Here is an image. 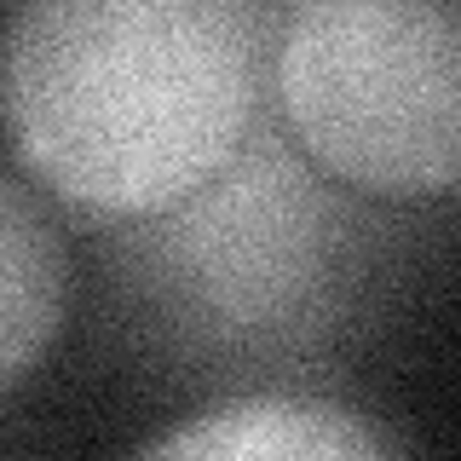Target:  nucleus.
Instances as JSON below:
<instances>
[{
    "instance_id": "nucleus-1",
    "label": "nucleus",
    "mask_w": 461,
    "mask_h": 461,
    "mask_svg": "<svg viewBox=\"0 0 461 461\" xmlns=\"http://www.w3.org/2000/svg\"><path fill=\"white\" fill-rule=\"evenodd\" d=\"M277 12L254 0H23L0 18V133L98 220H162L249 150Z\"/></svg>"
},
{
    "instance_id": "nucleus-4",
    "label": "nucleus",
    "mask_w": 461,
    "mask_h": 461,
    "mask_svg": "<svg viewBox=\"0 0 461 461\" xmlns=\"http://www.w3.org/2000/svg\"><path fill=\"white\" fill-rule=\"evenodd\" d=\"M69 306V254L58 220L12 167H0V393L52 346Z\"/></svg>"
},
{
    "instance_id": "nucleus-3",
    "label": "nucleus",
    "mask_w": 461,
    "mask_h": 461,
    "mask_svg": "<svg viewBox=\"0 0 461 461\" xmlns=\"http://www.w3.org/2000/svg\"><path fill=\"white\" fill-rule=\"evenodd\" d=\"M139 461H403L364 410L323 393H242L167 427Z\"/></svg>"
},
{
    "instance_id": "nucleus-2",
    "label": "nucleus",
    "mask_w": 461,
    "mask_h": 461,
    "mask_svg": "<svg viewBox=\"0 0 461 461\" xmlns=\"http://www.w3.org/2000/svg\"><path fill=\"white\" fill-rule=\"evenodd\" d=\"M288 139L369 196L461 191V0H300L277 12Z\"/></svg>"
}]
</instances>
